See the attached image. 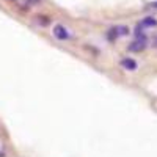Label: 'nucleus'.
Segmentation results:
<instances>
[{
  "label": "nucleus",
  "mask_w": 157,
  "mask_h": 157,
  "mask_svg": "<svg viewBox=\"0 0 157 157\" xmlns=\"http://www.w3.org/2000/svg\"><path fill=\"white\" fill-rule=\"evenodd\" d=\"M27 2H29V3H38L39 0H27Z\"/></svg>",
  "instance_id": "6"
},
{
  "label": "nucleus",
  "mask_w": 157,
  "mask_h": 157,
  "mask_svg": "<svg viewBox=\"0 0 157 157\" xmlns=\"http://www.w3.org/2000/svg\"><path fill=\"white\" fill-rule=\"evenodd\" d=\"M120 64H121L124 69H129V71H135L137 69V61L132 60V58H123L120 61Z\"/></svg>",
  "instance_id": "5"
},
{
  "label": "nucleus",
  "mask_w": 157,
  "mask_h": 157,
  "mask_svg": "<svg viewBox=\"0 0 157 157\" xmlns=\"http://www.w3.org/2000/svg\"><path fill=\"white\" fill-rule=\"evenodd\" d=\"M54 36L57 39H60V41H66V39H69V32L66 27H63V25H55L54 27Z\"/></svg>",
  "instance_id": "2"
},
{
  "label": "nucleus",
  "mask_w": 157,
  "mask_h": 157,
  "mask_svg": "<svg viewBox=\"0 0 157 157\" xmlns=\"http://www.w3.org/2000/svg\"><path fill=\"white\" fill-rule=\"evenodd\" d=\"M129 33V29L127 27H123V25H116V27L110 29L109 33H107V39L109 41H115L116 38H120V36H124Z\"/></svg>",
  "instance_id": "1"
},
{
  "label": "nucleus",
  "mask_w": 157,
  "mask_h": 157,
  "mask_svg": "<svg viewBox=\"0 0 157 157\" xmlns=\"http://www.w3.org/2000/svg\"><path fill=\"white\" fill-rule=\"evenodd\" d=\"M138 27L140 29H154V27H157V21L154 17H145L140 21Z\"/></svg>",
  "instance_id": "4"
},
{
  "label": "nucleus",
  "mask_w": 157,
  "mask_h": 157,
  "mask_svg": "<svg viewBox=\"0 0 157 157\" xmlns=\"http://www.w3.org/2000/svg\"><path fill=\"white\" fill-rule=\"evenodd\" d=\"M145 47H146V39L137 38L134 43H130L129 50H130V52H141V50H145Z\"/></svg>",
  "instance_id": "3"
},
{
  "label": "nucleus",
  "mask_w": 157,
  "mask_h": 157,
  "mask_svg": "<svg viewBox=\"0 0 157 157\" xmlns=\"http://www.w3.org/2000/svg\"><path fill=\"white\" fill-rule=\"evenodd\" d=\"M151 6H152V8H157V2H152V3H151Z\"/></svg>",
  "instance_id": "7"
}]
</instances>
